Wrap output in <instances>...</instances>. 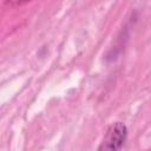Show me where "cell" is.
Here are the masks:
<instances>
[{"label": "cell", "mask_w": 151, "mask_h": 151, "mask_svg": "<svg viewBox=\"0 0 151 151\" xmlns=\"http://www.w3.org/2000/svg\"><path fill=\"white\" fill-rule=\"evenodd\" d=\"M127 137V129L123 123L111 125L99 146V150H119Z\"/></svg>", "instance_id": "obj_1"}, {"label": "cell", "mask_w": 151, "mask_h": 151, "mask_svg": "<svg viewBox=\"0 0 151 151\" xmlns=\"http://www.w3.org/2000/svg\"><path fill=\"white\" fill-rule=\"evenodd\" d=\"M9 1L13 2V4H15V5H21V4L28 2V1H31V0H9Z\"/></svg>", "instance_id": "obj_2"}]
</instances>
